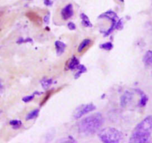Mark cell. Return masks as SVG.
Returning a JSON list of instances; mask_svg holds the SVG:
<instances>
[{"mask_svg":"<svg viewBox=\"0 0 152 143\" xmlns=\"http://www.w3.org/2000/svg\"><path fill=\"white\" fill-rule=\"evenodd\" d=\"M104 124V118L100 113H95L83 119L78 124V130L80 134L90 136L99 131Z\"/></svg>","mask_w":152,"mask_h":143,"instance_id":"cell-1","label":"cell"},{"mask_svg":"<svg viewBox=\"0 0 152 143\" xmlns=\"http://www.w3.org/2000/svg\"><path fill=\"white\" fill-rule=\"evenodd\" d=\"M152 133V115L148 116L140 122L133 131L129 139L132 143L149 142Z\"/></svg>","mask_w":152,"mask_h":143,"instance_id":"cell-2","label":"cell"},{"mask_svg":"<svg viewBox=\"0 0 152 143\" xmlns=\"http://www.w3.org/2000/svg\"><path fill=\"white\" fill-rule=\"evenodd\" d=\"M99 139L105 143H119L123 139V135L120 131L114 128H105L99 131Z\"/></svg>","mask_w":152,"mask_h":143,"instance_id":"cell-3","label":"cell"},{"mask_svg":"<svg viewBox=\"0 0 152 143\" xmlns=\"http://www.w3.org/2000/svg\"><path fill=\"white\" fill-rule=\"evenodd\" d=\"M96 110V106L94 104H86V105H83L77 108L74 113V119H80L83 116L86 115L88 113L92 112V111Z\"/></svg>","mask_w":152,"mask_h":143,"instance_id":"cell-4","label":"cell"},{"mask_svg":"<svg viewBox=\"0 0 152 143\" xmlns=\"http://www.w3.org/2000/svg\"><path fill=\"white\" fill-rule=\"evenodd\" d=\"M74 15V7L72 4H68L62 8L61 11V16L64 20H68Z\"/></svg>","mask_w":152,"mask_h":143,"instance_id":"cell-5","label":"cell"},{"mask_svg":"<svg viewBox=\"0 0 152 143\" xmlns=\"http://www.w3.org/2000/svg\"><path fill=\"white\" fill-rule=\"evenodd\" d=\"M132 99H133V93L127 90L120 98V105L123 108H125L129 105V103L132 102Z\"/></svg>","mask_w":152,"mask_h":143,"instance_id":"cell-6","label":"cell"},{"mask_svg":"<svg viewBox=\"0 0 152 143\" xmlns=\"http://www.w3.org/2000/svg\"><path fill=\"white\" fill-rule=\"evenodd\" d=\"M135 90L140 96V99L139 103H138V106L140 107V108H144L146 105L147 102L148 101V96L142 90H141L140 89H135Z\"/></svg>","mask_w":152,"mask_h":143,"instance_id":"cell-7","label":"cell"},{"mask_svg":"<svg viewBox=\"0 0 152 143\" xmlns=\"http://www.w3.org/2000/svg\"><path fill=\"white\" fill-rule=\"evenodd\" d=\"M99 19H109L111 22V21L113 20H117V19H118V16H117V13H116L115 12L113 11V10H108V11L102 13V14L99 16Z\"/></svg>","mask_w":152,"mask_h":143,"instance_id":"cell-8","label":"cell"},{"mask_svg":"<svg viewBox=\"0 0 152 143\" xmlns=\"http://www.w3.org/2000/svg\"><path fill=\"white\" fill-rule=\"evenodd\" d=\"M55 47H56V54L58 56H61L65 52V48H66V45L61 41L55 42Z\"/></svg>","mask_w":152,"mask_h":143,"instance_id":"cell-9","label":"cell"},{"mask_svg":"<svg viewBox=\"0 0 152 143\" xmlns=\"http://www.w3.org/2000/svg\"><path fill=\"white\" fill-rule=\"evenodd\" d=\"M144 64L147 67L152 68V50H148L142 58Z\"/></svg>","mask_w":152,"mask_h":143,"instance_id":"cell-10","label":"cell"},{"mask_svg":"<svg viewBox=\"0 0 152 143\" xmlns=\"http://www.w3.org/2000/svg\"><path fill=\"white\" fill-rule=\"evenodd\" d=\"M91 42L92 41L90 39H83L78 47L79 53H82V52L84 51L87 47H89V45L91 44Z\"/></svg>","mask_w":152,"mask_h":143,"instance_id":"cell-11","label":"cell"},{"mask_svg":"<svg viewBox=\"0 0 152 143\" xmlns=\"http://www.w3.org/2000/svg\"><path fill=\"white\" fill-rule=\"evenodd\" d=\"M79 65H80V60L78 59V58L74 56L68 62V68L70 70H76Z\"/></svg>","mask_w":152,"mask_h":143,"instance_id":"cell-12","label":"cell"},{"mask_svg":"<svg viewBox=\"0 0 152 143\" xmlns=\"http://www.w3.org/2000/svg\"><path fill=\"white\" fill-rule=\"evenodd\" d=\"M80 18H81L82 24H83L85 27H86V28H91V27L93 26L91 22L90 19H89L88 16L86 14H85L84 13H82L81 14H80Z\"/></svg>","mask_w":152,"mask_h":143,"instance_id":"cell-13","label":"cell"},{"mask_svg":"<svg viewBox=\"0 0 152 143\" xmlns=\"http://www.w3.org/2000/svg\"><path fill=\"white\" fill-rule=\"evenodd\" d=\"M40 82H41V85L42 87V88L45 89V90H47L53 84V80L52 79L43 78Z\"/></svg>","mask_w":152,"mask_h":143,"instance_id":"cell-14","label":"cell"},{"mask_svg":"<svg viewBox=\"0 0 152 143\" xmlns=\"http://www.w3.org/2000/svg\"><path fill=\"white\" fill-rule=\"evenodd\" d=\"M39 114V109L33 110V111H31V112H29L28 114H27L26 117H25V120H26L27 121H28V120H34V119H36L37 117H38Z\"/></svg>","mask_w":152,"mask_h":143,"instance_id":"cell-15","label":"cell"},{"mask_svg":"<svg viewBox=\"0 0 152 143\" xmlns=\"http://www.w3.org/2000/svg\"><path fill=\"white\" fill-rule=\"evenodd\" d=\"M77 73H76L75 76H74V78L75 79H78L80 78V76L82 75V74H83L84 73H86V71H87V68H86V67L84 65H79L78 67H77Z\"/></svg>","mask_w":152,"mask_h":143,"instance_id":"cell-16","label":"cell"},{"mask_svg":"<svg viewBox=\"0 0 152 143\" xmlns=\"http://www.w3.org/2000/svg\"><path fill=\"white\" fill-rule=\"evenodd\" d=\"M113 47H114V45L112 44L111 42H105V43H102L99 45V47L101 49H103V50H112Z\"/></svg>","mask_w":152,"mask_h":143,"instance_id":"cell-17","label":"cell"},{"mask_svg":"<svg viewBox=\"0 0 152 143\" xmlns=\"http://www.w3.org/2000/svg\"><path fill=\"white\" fill-rule=\"evenodd\" d=\"M10 125L13 129H19L22 126V122L18 120H13L10 121Z\"/></svg>","mask_w":152,"mask_h":143,"instance_id":"cell-18","label":"cell"},{"mask_svg":"<svg viewBox=\"0 0 152 143\" xmlns=\"http://www.w3.org/2000/svg\"><path fill=\"white\" fill-rule=\"evenodd\" d=\"M59 142H72V143H74V142H77V141L75 140V139H74V138L72 137V136H68L67 138H63V139H61L60 140H59Z\"/></svg>","mask_w":152,"mask_h":143,"instance_id":"cell-19","label":"cell"},{"mask_svg":"<svg viewBox=\"0 0 152 143\" xmlns=\"http://www.w3.org/2000/svg\"><path fill=\"white\" fill-rule=\"evenodd\" d=\"M35 97V93H33L31 95H28V96H25V97L22 98V101L24 102H29L31 101H32L33 99Z\"/></svg>","mask_w":152,"mask_h":143,"instance_id":"cell-20","label":"cell"},{"mask_svg":"<svg viewBox=\"0 0 152 143\" xmlns=\"http://www.w3.org/2000/svg\"><path fill=\"white\" fill-rule=\"evenodd\" d=\"M51 94H52V91H51V90H49V91L47 93H46V96H45V98L42 99V101L41 103H40V106H42V105H44V104L45 103V102H47L48 100V99L50 98V95H51Z\"/></svg>","mask_w":152,"mask_h":143,"instance_id":"cell-21","label":"cell"},{"mask_svg":"<svg viewBox=\"0 0 152 143\" xmlns=\"http://www.w3.org/2000/svg\"><path fill=\"white\" fill-rule=\"evenodd\" d=\"M44 22L45 24H46V25H48L49 24V22H50V13H48L47 15H45L44 17Z\"/></svg>","mask_w":152,"mask_h":143,"instance_id":"cell-22","label":"cell"},{"mask_svg":"<svg viewBox=\"0 0 152 143\" xmlns=\"http://www.w3.org/2000/svg\"><path fill=\"white\" fill-rule=\"evenodd\" d=\"M68 28L71 31H74L76 29V25L74 22H68Z\"/></svg>","mask_w":152,"mask_h":143,"instance_id":"cell-23","label":"cell"},{"mask_svg":"<svg viewBox=\"0 0 152 143\" xmlns=\"http://www.w3.org/2000/svg\"><path fill=\"white\" fill-rule=\"evenodd\" d=\"M44 4L46 6H51L53 4V1L51 0H44Z\"/></svg>","mask_w":152,"mask_h":143,"instance_id":"cell-24","label":"cell"},{"mask_svg":"<svg viewBox=\"0 0 152 143\" xmlns=\"http://www.w3.org/2000/svg\"><path fill=\"white\" fill-rule=\"evenodd\" d=\"M4 90V85H3V82H2V81H1V80L0 79V93H3Z\"/></svg>","mask_w":152,"mask_h":143,"instance_id":"cell-25","label":"cell"},{"mask_svg":"<svg viewBox=\"0 0 152 143\" xmlns=\"http://www.w3.org/2000/svg\"><path fill=\"white\" fill-rule=\"evenodd\" d=\"M120 1H121V2H123V1H124V0H120Z\"/></svg>","mask_w":152,"mask_h":143,"instance_id":"cell-26","label":"cell"}]
</instances>
